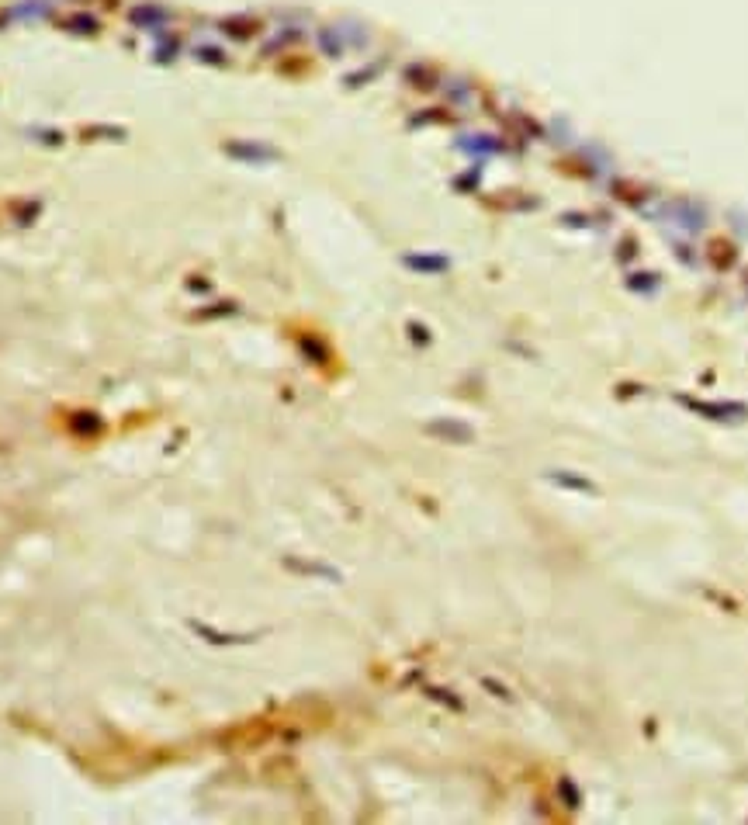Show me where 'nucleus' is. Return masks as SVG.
Listing matches in <instances>:
<instances>
[{"label": "nucleus", "instance_id": "nucleus-1", "mask_svg": "<svg viewBox=\"0 0 748 825\" xmlns=\"http://www.w3.org/2000/svg\"><path fill=\"white\" fill-rule=\"evenodd\" d=\"M697 412H706L710 420H745L748 406L742 403H690Z\"/></svg>", "mask_w": 748, "mask_h": 825}, {"label": "nucleus", "instance_id": "nucleus-2", "mask_svg": "<svg viewBox=\"0 0 748 825\" xmlns=\"http://www.w3.org/2000/svg\"><path fill=\"white\" fill-rule=\"evenodd\" d=\"M547 479H551V482H558V486H568V489L596 493V486H592L589 479H579V475H565V472H547Z\"/></svg>", "mask_w": 748, "mask_h": 825}]
</instances>
